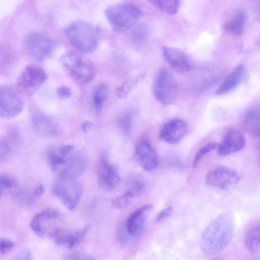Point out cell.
I'll list each match as a JSON object with an SVG mask.
<instances>
[{"mask_svg":"<svg viewBox=\"0 0 260 260\" xmlns=\"http://www.w3.org/2000/svg\"><path fill=\"white\" fill-rule=\"evenodd\" d=\"M47 77L43 68L35 64L29 65L21 73L17 85L22 91L32 93L47 80Z\"/></svg>","mask_w":260,"mask_h":260,"instance_id":"ba28073f","label":"cell"},{"mask_svg":"<svg viewBox=\"0 0 260 260\" xmlns=\"http://www.w3.org/2000/svg\"><path fill=\"white\" fill-rule=\"evenodd\" d=\"M173 208L172 207H168L160 211L157 215L155 222H159L168 218L172 213Z\"/></svg>","mask_w":260,"mask_h":260,"instance_id":"e575fe53","label":"cell"},{"mask_svg":"<svg viewBox=\"0 0 260 260\" xmlns=\"http://www.w3.org/2000/svg\"><path fill=\"white\" fill-rule=\"evenodd\" d=\"M161 52L166 62L176 72L184 73L189 72L193 69L194 63L192 60L182 51L172 47L163 46Z\"/></svg>","mask_w":260,"mask_h":260,"instance_id":"9c48e42d","label":"cell"},{"mask_svg":"<svg viewBox=\"0 0 260 260\" xmlns=\"http://www.w3.org/2000/svg\"><path fill=\"white\" fill-rule=\"evenodd\" d=\"M47 161L50 169L56 171L62 165H65L64 157L60 156L56 149H51L48 153Z\"/></svg>","mask_w":260,"mask_h":260,"instance_id":"484cf974","label":"cell"},{"mask_svg":"<svg viewBox=\"0 0 260 260\" xmlns=\"http://www.w3.org/2000/svg\"><path fill=\"white\" fill-rule=\"evenodd\" d=\"M53 192L67 208L73 210L79 201L82 190L79 184L73 185L69 189L64 184L58 183L54 186Z\"/></svg>","mask_w":260,"mask_h":260,"instance_id":"9a60e30c","label":"cell"},{"mask_svg":"<svg viewBox=\"0 0 260 260\" xmlns=\"http://www.w3.org/2000/svg\"><path fill=\"white\" fill-rule=\"evenodd\" d=\"M99 184L104 190L111 191L119 183V177L114 166L104 157L99 159L97 167Z\"/></svg>","mask_w":260,"mask_h":260,"instance_id":"7c38bea8","label":"cell"},{"mask_svg":"<svg viewBox=\"0 0 260 260\" xmlns=\"http://www.w3.org/2000/svg\"><path fill=\"white\" fill-rule=\"evenodd\" d=\"M24 101L20 92L9 85L0 86V117L12 118L23 110Z\"/></svg>","mask_w":260,"mask_h":260,"instance_id":"5b68a950","label":"cell"},{"mask_svg":"<svg viewBox=\"0 0 260 260\" xmlns=\"http://www.w3.org/2000/svg\"><path fill=\"white\" fill-rule=\"evenodd\" d=\"M57 95L59 99H66L71 96L72 92L70 88L66 86H61L56 91Z\"/></svg>","mask_w":260,"mask_h":260,"instance_id":"8d00e7d4","label":"cell"},{"mask_svg":"<svg viewBox=\"0 0 260 260\" xmlns=\"http://www.w3.org/2000/svg\"><path fill=\"white\" fill-rule=\"evenodd\" d=\"M130 199L124 196H120L112 201V206L117 209H124L130 204Z\"/></svg>","mask_w":260,"mask_h":260,"instance_id":"1f68e13d","label":"cell"},{"mask_svg":"<svg viewBox=\"0 0 260 260\" xmlns=\"http://www.w3.org/2000/svg\"><path fill=\"white\" fill-rule=\"evenodd\" d=\"M245 143V138L242 132L237 128H230L218 144L217 153L219 155L225 156L238 152L244 147Z\"/></svg>","mask_w":260,"mask_h":260,"instance_id":"4fadbf2b","label":"cell"},{"mask_svg":"<svg viewBox=\"0 0 260 260\" xmlns=\"http://www.w3.org/2000/svg\"><path fill=\"white\" fill-rule=\"evenodd\" d=\"M123 196L129 199L132 198L135 196L134 193L131 190L126 191L123 194Z\"/></svg>","mask_w":260,"mask_h":260,"instance_id":"b9f144b4","label":"cell"},{"mask_svg":"<svg viewBox=\"0 0 260 260\" xmlns=\"http://www.w3.org/2000/svg\"><path fill=\"white\" fill-rule=\"evenodd\" d=\"M14 260H32L31 251L28 249H24Z\"/></svg>","mask_w":260,"mask_h":260,"instance_id":"f35d334b","label":"cell"},{"mask_svg":"<svg viewBox=\"0 0 260 260\" xmlns=\"http://www.w3.org/2000/svg\"><path fill=\"white\" fill-rule=\"evenodd\" d=\"M65 34L71 44L82 52H93L98 47L99 29L86 21L78 20L71 23L66 28Z\"/></svg>","mask_w":260,"mask_h":260,"instance_id":"6da1fadb","label":"cell"},{"mask_svg":"<svg viewBox=\"0 0 260 260\" xmlns=\"http://www.w3.org/2000/svg\"><path fill=\"white\" fill-rule=\"evenodd\" d=\"M13 150L12 141L7 137L0 138V161L7 160Z\"/></svg>","mask_w":260,"mask_h":260,"instance_id":"83f0119b","label":"cell"},{"mask_svg":"<svg viewBox=\"0 0 260 260\" xmlns=\"http://www.w3.org/2000/svg\"><path fill=\"white\" fill-rule=\"evenodd\" d=\"M45 190L44 186L43 184H39L35 189L32 197V201L37 200L42 196Z\"/></svg>","mask_w":260,"mask_h":260,"instance_id":"ab89813d","label":"cell"},{"mask_svg":"<svg viewBox=\"0 0 260 260\" xmlns=\"http://www.w3.org/2000/svg\"><path fill=\"white\" fill-rule=\"evenodd\" d=\"M188 130L187 124L184 120L173 119L164 124L159 131V137L167 143L177 144L186 135Z\"/></svg>","mask_w":260,"mask_h":260,"instance_id":"8fae6325","label":"cell"},{"mask_svg":"<svg viewBox=\"0 0 260 260\" xmlns=\"http://www.w3.org/2000/svg\"><path fill=\"white\" fill-rule=\"evenodd\" d=\"M242 126L249 135L259 137V108L258 106H253L246 110L243 117Z\"/></svg>","mask_w":260,"mask_h":260,"instance_id":"e0dca14e","label":"cell"},{"mask_svg":"<svg viewBox=\"0 0 260 260\" xmlns=\"http://www.w3.org/2000/svg\"><path fill=\"white\" fill-rule=\"evenodd\" d=\"M239 175L233 169L223 166L211 169L207 174L205 182L209 186L225 190L237 184Z\"/></svg>","mask_w":260,"mask_h":260,"instance_id":"52a82bcc","label":"cell"},{"mask_svg":"<svg viewBox=\"0 0 260 260\" xmlns=\"http://www.w3.org/2000/svg\"><path fill=\"white\" fill-rule=\"evenodd\" d=\"M246 22L245 12L241 9L235 10L225 21L223 29L229 34L241 35L245 28Z\"/></svg>","mask_w":260,"mask_h":260,"instance_id":"ac0fdd59","label":"cell"},{"mask_svg":"<svg viewBox=\"0 0 260 260\" xmlns=\"http://www.w3.org/2000/svg\"><path fill=\"white\" fill-rule=\"evenodd\" d=\"M48 119L41 115L34 116L32 118V126L34 129L39 133L49 134L52 133L49 126Z\"/></svg>","mask_w":260,"mask_h":260,"instance_id":"4316f807","label":"cell"},{"mask_svg":"<svg viewBox=\"0 0 260 260\" xmlns=\"http://www.w3.org/2000/svg\"><path fill=\"white\" fill-rule=\"evenodd\" d=\"M132 121L131 115L129 113L123 115L120 118L119 124L125 133H128L131 127Z\"/></svg>","mask_w":260,"mask_h":260,"instance_id":"836d02e7","label":"cell"},{"mask_svg":"<svg viewBox=\"0 0 260 260\" xmlns=\"http://www.w3.org/2000/svg\"><path fill=\"white\" fill-rule=\"evenodd\" d=\"M108 94V89L104 83H101L95 89L93 96V102L96 111L100 112L105 101Z\"/></svg>","mask_w":260,"mask_h":260,"instance_id":"603a6c76","label":"cell"},{"mask_svg":"<svg viewBox=\"0 0 260 260\" xmlns=\"http://www.w3.org/2000/svg\"><path fill=\"white\" fill-rule=\"evenodd\" d=\"M66 260H93L87 255L79 252H75L69 254Z\"/></svg>","mask_w":260,"mask_h":260,"instance_id":"d590c367","label":"cell"},{"mask_svg":"<svg viewBox=\"0 0 260 260\" xmlns=\"http://www.w3.org/2000/svg\"><path fill=\"white\" fill-rule=\"evenodd\" d=\"M56 244L68 248L77 245L74 233L65 230L56 228L49 236Z\"/></svg>","mask_w":260,"mask_h":260,"instance_id":"ffe728a7","label":"cell"},{"mask_svg":"<svg viewBox=\"0 0 260 260\" xmlns=\"http://www.w3.org/2000/svg\"><path fill=\"white\" fill-rule=\"evenodd\" d=\"M92 126L93 124L90 121H85L81 124V128L84 133H86Z\"/></svg>","mask_w":260,"mask_h":260,"instance_id":"60d3db41","label":"cell"},{"mask_svg":"<svg viewBox=\"0 0 260 260\" xmlns=\"http://www.w3.org/2000/svg\"><path fill=\"white\" fill-rule=\"evenodd\" d=\"M74 148L73 145H67L58 147L56 150L57 153L61 156L64 157Z\"/></svg>","mask_w":260,"mask_h":260,"instance_id":"74e56055","label":"cell"},{"mask_svg":"<svg viewBox=\"0 0 260 260\" xmlns=\"http://www.w3.org/2000/svg\"><path fill=\"white\" fill-rule=\"evenodd\" d=\"M16 186V182L13 178L7 175H0V198L6 191Z\"/></svg>","mask_w":260,"mask_h":260,"instance_id":"f546056e","label":"cell"},{"mask_svg":"<svg viewBox=\"0 0 260 260\" xmlns=\"http://www.w3.org/2000/svg\"><path fill=\"white\" fill-rule=\"evenodd\" d=\"M177 91V83L174 75L167 69H160L152 84V92L155 99L161 104L168 106L175 101Z\"/></svg>","mask_w":260,"mask_h":260,"instance_id":"277c9868","label":"cell"},{"mask_svg":"<svg viewBox=\"0 0 260 260\" xmlns=\"http://www.w3.org/2000/svg\"><path fill=\"white\" fill-rule=\"evenodd\" d=\"M59 60L66 72L77 83L86 84L95 78V66L83 56L75 53L68 52L63 54Z\"/></svg>","mask_w":260,"mask_h":260,"instance_id":"3957f363","label":"cell"},{"mask_svg":"<svg viewBox=\"0 0 260 260\" xmlns=\"http://www.w3.org/2000/svg\"><path fill=\"white\" fill-rule=\"evenodd\" d=\"M131 185L132 189L131 191L134 193L135 196L140 194L145 188V183L140 178L134 179Z\"/></svg>","mask_w":260,"mask_h":260,"instance_id":"d6a6232c","label":"cell"},{"mask_svg":"<svg viewBox=\"0 0 260 260\" xmlns=\"http://www.w3.org/2000/svg\"><path fill=\"white\" fill-rule=\"evenodd\" d=\"M135 152L140 165L144 170H151L158 166V155L147 139L142 138L137 142Z\"/></svg>","mask_w":260,"mask_h":260,"instance_id":"5bb4252c","label":"cell"},{"mask_svg":"<svg viewBox=\"0 0 260 260\" xmlns=\"http://www.w3.org/2000/svg\"><path fill=\"white\" fill-rule=\"evenodd\" d=\"M143 77L141 75L133 79L123 82L116 89L118 97L119 99L125 98Z\"/></svg>","mask_w":260,"mask_h":260,"instance_id":"cb8c5ba5","label":"cell"},{"mask_svg":"<svg viewBox=\"0 0 260 260\" xmlns=\"http://www.w3.org/2000/svg\"><path fill=\"white\" fill-rule=\"evenodd\" d=\"M152 5L160 10L170 15L176 14L180 6V1L174 0L150 1Z\"/></svg>","mask_w":260,"mask_h":260,"instance_id":"7402d4cb","label":"cell"},{"mask_svg":"<svg viewBox=\"0 0 260 260\" xmlns=\"http://www.w3.org/2000/svg\"><path fill=\"white\" fill-rule=\"evenodd\" d=\"M218 143L211 142L201 146L197 151L193 159L192 167L196 168L201 159L206 154L217 148Z\"/></svg>","mask_w":260,"mask_h":260,"instance_id":"d4e9b609","label":"cell"},{"mask_svg":"<svg viewBox=\"0 0 260 260\" xmlns=\"http://www.w3.org/2000/svg\"><path fill=\"white\" fill-rule=\"evenodd\" d=\"M148 35V28L144 24L137 25L132 31L133 40L138 43L144 41Z\"/></svg>","mask_w":260,"mask_h":260,"instance_id":"f1b7e54d","label":"cell"},{"mask_svg":"<svg viewBox=\"0 0 260 260\" xmlns=\"http://www.w3.org/2000/svg\"><path fill=\"white\" fill-rule=\"evenodd\" d=\"M13 241L5 238H0V254H4L10 251L14 246Z\"/></svg>","mask_w":260,"mask_h":260,"instance_id":"4dcf8cb0","label":"cell"},{"mask_svg":"<svg viewBox=\"0 0 260 260\" xmlns=\"http://www.w3.org/2000/svg\"><path fill=\"white\" fill-rule=\"evenodd\" d=\"M25 47L29 55L38 60H43L52 53L55 43L47 35L41 32H34L26 37Z\"/></svg>","mask_w":260,"mask_h":260,"instance_id":"8992f818","label":"cell"},{"mask_svg":"<svg viewBox=\"0 0 260 260\" xmlns=\"http://www.w3.org/2000/svg\"><path fill=\"white\" fill-rule=\"evenodd\" d=\"M143 13L140 7L128 3L112 5L105 11L108 22L113 29L117 32L126 31L134 26Z\"/></svg>","mask_w":260,"mask_h":260,"instance_id":"7a4b0ae2","label":"cell"},{"mask_svg":"<svg viewBox=\"0 0 260 260\" xmlns=\"http://www.w3.org/2000/svg\"><path fill=\"white\" fill-rule=\"evenodd\" d=\"M58 216V212L53 209H47L36 214L31 219L30 227L37 235L43 237L50 236L56 228H53V223Z\"/></svg>","mask_w":260,"mask_h":260,"instance_id":"30bf717a","label":"cell"},{"mask_svg":"<svg viewBox=\"0 0 260 260\" xmlns=\"http://www.w3.org/2000/svg\"><path fill=\"white\" fill-rule=\"evenodd\" d=\"M147 213L141 208L129 216L126 223V228L129 234L137 236L142 233L145 227Z\"/></svg>","mask_w":260,"mask_h":260,"instance_id":"d6986e66","label":"cell"},{"mask_svg":"<svg viewBox=\"0 0 260 260\" xmlns=\"http://www.w3.org/2000/svg\"><path fill=\"white\" fill-rule=\"evenodd\" d=\"M244 73V66L240 64L235 68L223 80L217 88L215 94L220 96L234 89L242 80Z\"/></svg>","mask_w":260,"mask_h":260,"instance_id":"2e32d148","label":"cell"},{"mask_svg":"<svg viewBox=\"0 0 260 260\" xmlns=\"http://www.w3.org/2000/svg\"><path fill=\"white\" fill-rule=\"evenodd\" d=\"M260 229L259 226L251 228L246 233L245 244L246 248L253 252L258 248L259 244Z\"/></svg>","mask_w":260,"mask_h":260,"instance_id":"44dd1931","label":"cell"}]
</instances>
